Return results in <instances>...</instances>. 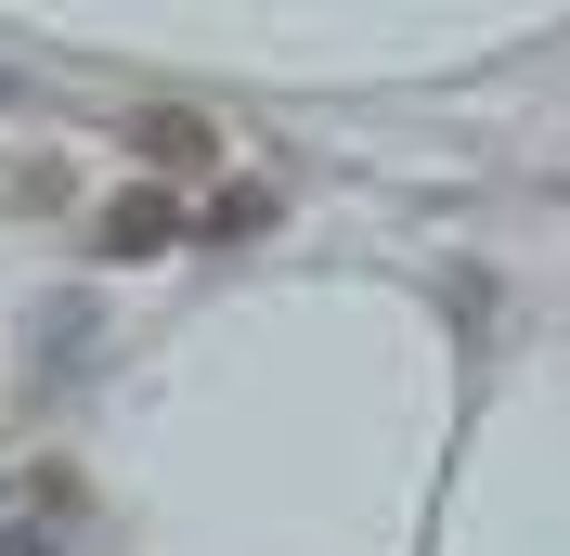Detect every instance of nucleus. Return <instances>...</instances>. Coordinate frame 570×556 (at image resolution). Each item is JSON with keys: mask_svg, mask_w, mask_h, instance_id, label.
Segmentation results:
<instances>
[{"mask_svg": "<svg viewBox=\"0 0 570 556\" xmlns=\"http://www.w3.org/2000/svg\"><path fill=\"white\" fill-rule=\"evenodd\" d=\"M195 234V220L169 208V195H156V181H130V195H117L105 220H91V259H156V246H181Z\"/></svg>", "mask_w": 570, "mask_h": 556, "instance_id": "f257e3e1", "label": "nucleus"}, {"mask_svg": "<svg viewBox=\"0 0 570 556\" xmlns=\"http://www.w3.org/2000/svg\"><path fill=\"white\" fill-rule=\"evenodd\" d=\"M130 156H142V169H208V117H181V105L130 117Z\"/></svg>", "mask_w": 570, "mask_h": 556, "instance_id": "f03ea898", "label": "nucleus"}, {"mask_svg": "<svg viewBox=\"0 0 570 556\" xmlns=\"http://www.w3.org/2000/svg\"><path fill=\"white\" fill-rule=\"evenodd\" d=\"M195 234H208V246H259V234H273V195H259V181H220L208 208H195Z\"/></svg>", "mask_w": 570, "mask_h": 556, "instance_id": "7ed1b4c3", "label": "nucleus"}]
</instances>
